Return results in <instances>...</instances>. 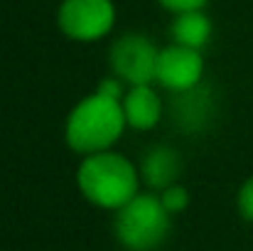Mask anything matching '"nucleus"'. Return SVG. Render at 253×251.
I'll list each match as a JSON object with an SVG mask.
<instances>
[{
    "instance_id": "obj_1",
    "label": "nucleus",
    "mask_w": 253,
    "mask_h": 251,
    "mask_svg": "<svg viewBox=\"0 0 253 251\" xmlns=\"http://www.w3.org/2000/svg\"><path fill=\"white\" fill-rule=\"evenodd\" d=\"M126 113L121 99H111L101 91L82 99L67 118V143L82 155L108 151L126 128Z\"/></svg>"
},
{
    "instance_id": "obj_2",
    "label": "nucleus",
    "mask_w": 253,
    "mask_h": 251,
    "mask_svg": "<svg viewBox=\"0 0 253 251\" xmlns=\"http://www.w3.org/2000/svg\"><path fill=\"white\" fill-rule=\"evenodd\" d=\"M77 185L91 204L118 212L138 195L140 170L128 158L103 151L82 160L77 170Z\"/></svg>"
},
{
    "instance_id": "obj_3",
    "label": "nucleus",
    "mask_w": 253,
    "mask_h": 251,
    "mask_svg": "<svg viewBox=\"0 0 253 251\" xmlns=\"http://www.w3.org/2000/svg\"><path fill=\"white\" fill-rule=\"evenodd\" d=\"M169 214L153 192H138L116 214V237L130 251L158 249L169 234Z\"/></svg>"
},
{
    "instance_id": "obj_4",
    "label": "nucleus",
    "mask_w": 253,
    "mask_h": 251,
    "mask_svg": "<svg viewBox=\"0 0 253 251\" xmlns=\"http://www.w3.org/2000/svg\"><path fill=\"white\" fill-rule=\"evenodd\" d=\"M57 20L67 37L93 42L111 32L116 22V7L111 0H64Z\"/></svg>"
},
{
    "instance_id": "obj_5",
    "label": "nucleus",
    "mask_w": 253,
    "mask_h": 251,
    "mask_svg": "<svg viewBox=\"0 0 253 251\" xmlns=\"http://www.w3.org/2000/svg\"><path fill=\"white\" fill-rule=\"evenodd\" d=\"M158 54L160 50L143 35H126L116 40L111 47V67L116 72V79L128 82L130 86L153 84Z\"/></svg>"
},
{
    "instance_id": "obj_6",
    "label": "nucleus",
    "mask_w": 253,
    "mask_h": 251,
    "mask_svg": "<svg viewBox=\"0 0 253 251\" xmlns=\"http://www.w3.org/2000/svg\"><path fill=\"white\" fill-rule=\"evenodd\" d=\"M204 74V59L199 50L182 47V45H169L160 50L158 54V67H155V82L165 86L172 94L194 89L202 84Z\"/></svg>"
},
{
    "instance_id": "obj_7",
    "label": "nucleus",
    "mask_w": 253,
    "mask_h": 251,
    "mask_svg": "<svg viewBox=\"0 0 253 251\" xmlns=\"http://www.w3.org/2000/svg\"><path fill=\"white\" fill-rule=\"evenodd\" d=\"M211 94L207 86H194L174 94L172 99V118L184 131H202L211 118Z\"/></svg>"
},
{
    "instance_id": "obj_8",
    "label": "nucleus",
    "mask_w": 253,
    "mask_h": 251,
    "mask_svg": "<svg viewBox=\"0 0 253 251\" xmlns=\"http://www.w3.org/2000/svg\"><path fill=\"white\" fill-rule=\"evenodd\" d=\"M123 113H126V123L138 128V131H150L158 126L160 116H163V101L158 96V91L150 84H140V86H130V91L123 96Z\"/></svg>"
},
{
    "instance_id": "obj_9",
    "label": "nucleus",
    "mask_w": 253,
    "mask_h": 251,
    "mask_svg": "<svg viewBox=\"0 0 253 251\" xmlns=\"http://www.w3.org/2000/svg\"><path fill=\"white\" fill-rule=\"evenodd\" d=\"M179 172H182V158L169 146H155V148H150L143 155V160H140V180L148 187L160 190V192L177 182Z\"/></svg>"
},
{
    "instance_id": "obj_10",
    "label": "nucleus",
    "mask_w": 253,
    "mask_h": 251,
    "mask_svg": "<svg viewBox=\"0 0 253 251\" xmlns=\"http://www.w3.org/2000/svg\"><path fill=\"white\" fill-rule=\"evenodd\" d=\"M169 32H172L174 45L192 47V50L202 52V47L211 37V22H209V17L202 10H189V12H179L172 20Z\"/></svg>"
},
{
    "instance_id": "obj_11",
    "label": "nucleus",
    "mask_w": 253,
    "mask_h": 251,
    "mask_svg": "<svg viewBox=\"0 0 253 251\" xmlns=\"http://www.w3.org/2000/svg\"><path fill=\"white\" fill-rule=\"evenodd\" d=\"M160 200H163V204H165V209L169 214H177V212H182L189 204V192L182 185L174 182V185H169V187H165L160 192Z\"/></svg>"
},
{
    "instance_id": "obj_12",
    "label": "nucleus",
    "mask_w": 253,
    "mask_h": 251,
    "mask_svg": "<svg viewBox=\"0 0 253 251\" xmlns=\"http://www.w3.org/2000/svg\"><path fill=\"white\" fill-rule=\"evenodd\" d=\"M239 212H241V217L244 219H249L253 222V175L241 185V190H239Z\"/></svg>"
},
{
    "instance_id": "obj_13",
    "label": "nucleus",
    "mask_w": 253,
    "mask_h": 251,
    "mask_svg": "<svg viewBox=\"0 0 253 251\" xmlns=\"http://www.w3.org/2000/svg\"><path fill=\"white\" fill-rule=\"evenodd\" d=\"M160 5L172 10L174 15H179V12H189V10H202L207 5V0H160Z\"/></svg>"
},
{
    "instance_id": "obj_14",
    "label": "nucleus",
    "mask_w": 253,
    "mask_h": 251,
    "mask_svg": "<svg viewBox=\"0 0 253 251\" xmlns=\"http://www.w3.org/2000/svg\"><path fill=\"white\" fill-rule=\"evenodd\" d=\"M98 91L106 94V96H111V99H121L123 84H121V79H103V82L98 84Z\"/></svg>"
}]
</instances>
